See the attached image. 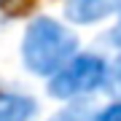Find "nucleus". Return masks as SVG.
I'll return each mask as SVG.
<instances>
[{"label": "nucleus", "mask_w": 121, "mask_h": 121, "mask_svg": "<svg viewBox=\"0 0 121 121\" xmlns=\"http://www.w3.org/2000/svg\"><path fill=\"white\" fill-rule=\"evenodd\" d=\"M94 105L91 102H67L56 113L48 116V121H94Z\"/></svg>", "instance_id": "nucleus-5"}, {"label": "nucleus", "mask_w": 121, "mask_h": 121, "mask_svg": "<svg viewBox=\"0 0 121 121\" xmlns=\"http://www.w3.org/2000/svg\"><path fill=\"white\" fill-rule=\"evenodd\" d=\"M94 121H121V94L110 97L105 105L94 110Z\"/></svg>", "instance_id": "nucleus-6"}, {"label": "nucleus", "mask_w": 121, "mask_h": 121, "mask_svg": "<svg viewBox=\"0 0 121 121\" xmlns=\"http://www.w3.org/2000/svg\"><path fill=\"white\" fill-rule=\"evenodd\" d=\"M81 51L78 35L65 22L54 16H32L24 27L19 40V59L22 67L35 78H51L59 67H65L73 56Z\"/></svg>", "instance_id": "nucleus-1"}, {"label": "nucleus", "mask_w": 121, "mask_h": 121, "mask_svg": "<svg viewBox=\"0 0 121 121\" xmlns=\"http://www.w3.org/2000/svg\"><path fill=\"white\" fill-rule=\"evenodd\" d=\"M40 105L30 91L0 86V121H35Z\"/></svg>", "instance_id": "nucleus-4"}, {"label": "nucleus", "mask_w": 121, "mask_h": 121, "mask_svg": "<svg viewBox=\"0 0 121 121\" xmlns=\"http://www.w3.org/2000/svg\"><path fill=\"white\" fill-rule=\"evenodd\" d=\"M65 22L75 27H94L121 13V0H65Z\"/></svg>", "instance_id": "nucleus-3"}, {"label": "nucleus", "mask_w": 121, "mask_h": 121, "mask_svg": "<svg viewBox=\"0 0 121 121\" xmlns=\"http://www.w3.org/2000/svg\"><path fill=\"white\" fill-rule=\"evenodd\" d=\"M110 56L102 51H78L65 67L46 81L48 97L56 102H91L97 94H108Z\"/></svg>", "instance_id": "nucleus-2"}, {"label": "nucleus", "mask_w": 121, "mask_h": 121, "mask_svg": "<svg viewBox=\"0 0 121 121\" xmlns=\"http://www.w3.org/2000/svg\"><path fill=\"white\" fill-rule=\"evenodd\" d=\"M108 94H110V97L121 94V51L110 56V83H108Z\"/></svg>", "instance_id": "nucleus-7"}]
</instances>
